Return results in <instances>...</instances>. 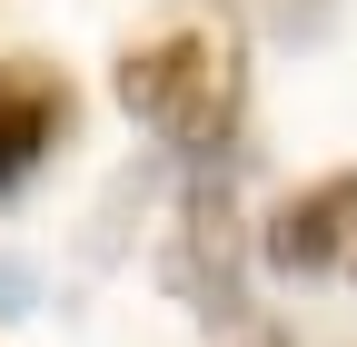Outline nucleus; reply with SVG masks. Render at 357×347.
<instances>
[{"mask_svg": "<svg viewBox=\"0 0 357 347\" xmlns=\"http://www.w3.org/2000/svg\"><path fill=\"white\" fill-rule=\"evenodd\" d=\"M268 258H278V268H347L357 258V169L298 189L278 219H268Z\"/></svg>", "mask_w": 357, "mask_h": 347, "instance_id": "obj_3", "label": "nucleus"}, {"mask_svg": "<svg viewBox=\"0 0 357 347\" xmlns=\"http://www.w3.org/2000/svg\"><path fill=\"white\" fill-rule=\"evenodd\" d=\"M0 308H40V278L20 268V258H0Z\"/></svg>", "mask_w": 357, "mask_h": 347, "instance_id": "obj_5", "label": "nucleus"}, {"mask_svg": "<svg viewBox=\"0 0 357 347\" xmlns=\"http://www.w3.org/2000/svg\"><path fill=\"white\" fill-rule=\"evenodd\" d=\"M169 288L189 298V308H208V318H238V308H248L229 189H189V208H178V248H169Z\"/></svg>", "mask_w": 357, "mask_h": 347, "instance_id": "obj_2", "label": "nucleus"}, {"mask_svg": "<svg viewBox=\"0 0 357 347\" xmlns=\"http://www.w3.org/2000/svg\"><path fill=\"white\" fill-rule=\"evenodd\" d=\"M119 109L139 129H159V139H178V149H218L229 119H238V60H229V40L169 30V40H149V50H129L119 60Z\"/></svg>", "mask_w": 357, "mask_h": 347, "instance_id": "obj_1", "label": "nucleus"}, {"mask_svg": "<svg viewBox=\"0 0 357 347\" xmlns=\"http://www.w3.org/2000/svg\"><path fill=\"white\" fill-rule=\"evenodd\" d=\"M70 129V90L40 60H0V189H20Z\"/></svg>", "mask_w": 357, "mask_h": 347, "instance_id": "obj_4", "label": "nucleus"}]
</instances>
